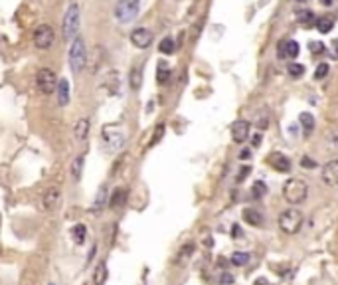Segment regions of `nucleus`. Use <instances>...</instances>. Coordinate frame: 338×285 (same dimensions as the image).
Returning <instances> with one entry per match:
<instances>
[{"mask_svg":"<svg viewBox=\"0 0 338 285\" xmlns=\"http://www.w3.org/2000/svg\"><path fill=\"white\" fill-rule=\"evenodd\" d=\"M311 54H313V56L324 54V44H322V42H311Z\"/></svg>","mask_w":338,"mask_h":285,"instance_id":"473e14b6","label":"nucleus"},{"mask_svg":"<svg viewBox=\"0 0 338 285\" xmlns=\"http://www.w3.org/2000/svg\"><path fill=\"white\" fill-rule=\"evenodd\" d=\"M328 71H330V66L328 64H318V68H316V71H315V79H322V77H326L328 75Z\"/></svg>","mask_w":338,"mask_h":285,"instance_id":"2f4dec72","label":"nucleus"},{"mask_svg":"<svg viewBox=\"0 0 338 285\" xmlns=\"http://www.w3.org/2000/svg\"><path fill=\"white\" fill-rule=\"evenodd\" d=\"M297 2H307V0H297Z\"/></svg>","mask_w":338,"mask_h":285,"instance_id":"c03bdc74","label":"nucleus"},{"mask_svg":"<svg viewBox=\"0 0 338 285\" xmlns=\"http://www.w3.org/2000/svg\"><path fill=\"white\" fill-rule=\"evenodd\" d=\"M231 281H233V277H231V275H227V273H225L224 277H222V285H225V283H231Z\"/></svg>","mask_w":338,"mask_h":285,"instance_id":"79ce46f5","label":"nucleus"},{"mask_svg":"<svg viewBox=\"0 0 338 285\" xmlns=\"http://www.w3.org/2000/svg\"><path fill=\"white\" fill-rule=\"evenodd\" d=\"M77 30H79V6H77V2H73L64 16V38L75 40Z\"/></svg>","mask_w":338,"mask_h":285,"instance_id":"423d86ee","label":"nucleus"},{"mask_svg":"<svg viewBox=\"0 0 338 285\" xmlns=\"http://www.w3.org/2000/svg\"><path fill=\"white\" fill-rule=\"evenodd\" d=\"M103 137H105V141H107V145H109V149H113V151L121 149L123 142H125V135H123L119 129H115V127L103 129Z\"/></svg>","mask_w":338,"mask_h":285,"instance_id":"9b49d317","label":"nucleus"},{"mask_svg":"<svg viewBox=\"0 0 338 285\" xmlns=\"http://www.w3.org/2000/svg\"><path fill=\"white\" fill-rule=\"evenodd\" d=\"M62 204V190L58 186H50L42 194V208L45 212H54L58 206Z\"/></svg>","mask_w":338,"mask_h":285,"instance_id":"6e6552de","label":"nucleus"},{"mask_svg":"<svg viewBox=\"0 0 338 285\" xmlns=\"http://www.w3.org/2000/svg\"><path fill=\"white\" fill-rule=\"evenodd\" d=\"M253 285H271L269 281H267V279H265V277H257V279H255V283Z\"/></svg>","mask_w":338,"mask_h":285,"instance_id":"a19ab883","label":"nucleus"},{"mask_svg":"<svg viewBox=\"0 0 338 285\" xmlns=\"http://www.w3.org/2000/svg\"><path fill=\"white\" fill-rule=\"evenodd\" d=\"M140 8V0H119L115 6V18L121 24L133 22L138 14Z\"/></svg>","mask_w":338,"mask_h":285,"instance_id":"20e7f679","label":"nucleus"},{"mask_svg":"<svg viewBox=\"0 0 338 285\" xmlns=\"http://www.w3.org/2000/svg\"><path fill=\"white\" fill-rule=\"evenodd\" d=\"M322 180L328 184V186H338V159L326 163L322 166Z\"/></svg>","mask_w":338,"mask_h":285,"instance_id":"9d476101","label":"nucleus"},{"mask_svg":"<svg viewBox=\"0 0 338 285\" xmlns=\"http://www.w3.org/2000/svg\"><path fill=\"white\" fill-rule=\"evenodd\" d=\"M131 42H133L135 48L144 50V48L151 46V42H153V32L147 30V28H136V30L131 32Z\"/></svg>","mask_w":338,"mask_h":285,"instance_id":"1a4fd4ad","label":"nucleus"},{"mask_svg":"<svg viewBox=\"0 0 338 285\" xmlns=\"http://www.w3.org/2000/svg\"><path fill=\"white\" fill-rule=\"evenodd\" d=\"M89 119L83 117L79 119L77 123H75V127H73V135H75V139L77 141H85L87 139V135H89Z\"/></svg>","mask_w":338,"mask_h":285,"instance_id":"f3484780","label":"nucleus"},{"mask_svg":"<svg viewBox=\"0 0 338 285\" xmlns=\"http://www.w3.org/2000/svg\"><path fill=\"white\" fill-rule=\"evenodd\" d=\"M231 234H233V238H235V240L242 236V230H239V226H233V228H231Z\"/></svg>","mask_w":338,"mask_h":285,"instance_id":"58836bf2","label":"nucleus"},{"mask_svg":"<svg viewBox=\"0 0 338 285\" xmlns=\"http://www.w3.org/2000/svg\"><path fill=\"white\" fill-rule=\"evenodd\" d=\"M58 75L54 73V70L50 68H40L38 73H36V85L40 89V93L44 95H52L56 89H58Z\"/></svg>","mask_w":338,"mask_h":285,"instance_id":"39448f33","label":"nucleus"},{"mask_svg":"<svg viewBox=\"0 0 338 285\" xmlns=\"http://www.w3.org/2000/svg\"><path fill=\"white\" fill-rule=\"evenodd\" d=\"M297 20H299V22L303 24V26H307V28H311V26H316V18H315V14H313L311 10H305V12H299Z\"/></svg>","mask_w":338,"mask_h":285,"instance_id":"bb28decb","label":"nucleus"},{"mask_svg":"<svg viewBox=\"0 0 338 285\" xmlns=\"http://www.w3.org/2000/svg\"><path fill=\"white\" fill-rule=\"evenodd\" d=\"M109 204V198H107V186L103 184L101 188H99V192H97V198H95V202H93V210L95 212H99L103 206H107Z\"/></svg>","mask_w":338,"mask_h":285,"instance_id":"5701e85b","label":"nucleus"},{"mask_svg":"<svg viewBox=\"0 0 338 285\" xmlns=\"http://www.w3.org/2000/svg\"><path fill=\"white\" fill-rule=\"evenodd\" d=\"M301 166L303 168H315L316 166V163L311 159V157H303V161H301Z\"/></svg>","mask_w":338,"mask_h":285,"instance_id":"c9c22d12","label":"nucleus"},{"mask_svg":"<svg viewBox=\"0 0 338 285\" xmlns=\"http://www.w3.org/2000/svg\"><path fill=\"white\" fill-rule=\"evenodd\" d=\"M249 157H251V151H249V149H244V151L239 153V159H242V161H248Z\"/></svg>","mask_w":338,"mask_h":285,"instance_id":"4c0bfd02","label":"nucleus"},{"mask_svg":"<svg viewBox=\"0 0 338 285\" xmlns=\"http://www.w3.org/2000/svg\"><path fill=\"white\" fill-rule=\"evenodd\" d=\"M87 64V50H85V42L81 36H77L71 44V50H69V66H71V71L73 73H79L83 71Z\"/></svg>","mask_w":338,"mask_h":285,"instance_id":"f03ea898","label":"nucleus"},{"mask_svg":"<svg viewBox=\"0 0 338 285\" xmlns=\"http://www.w3.org/2000/svg\"><path fill=\"white\" fill-rule=\"evenodd\" d=\"M244 220L251 224V226H259L261 222H263V216L259 214V210H255V208H246L244 210Z\"/></svg>","mask_w":338,"mask_h":285,"instance_id":"4be33fe9","label":"nucleus"},{"mask_svg":"<svg viewBox=\"0 0 338 285\" xmlns=\"http://www.w3.org/2000/svg\"><path fill=\"white\" fill-rule=\"evenodd\" d=\"M277 56L283 60V58H297L299 56V44L295 40H287V42H281L279 44V50H277Z\"/></svg>","mask_w":338,"mask_h":285,"instance_id":"2eb2a0df","label":"nucleus"},{"mask_svg":"<svg viewBox=\"0 0 338 285\" xmlns=\"http://www.w3.org/2000/svg\"><path fill=\"white\" fill-rule=\"evenodd\" d=\"M140 83H142V70H140V66H135L129 73V85H131V89L136 91L140 87Z\"/></svg>","mask_w":338,"mask_h":285,"instance_id":"b1692460","label":"nucleus"},{"mask_svg":"<svg viewBox=\"0 0 338 285\" xmlns=\"http://www.w3.org/2000/svg\"><path fill=\"white\" fill-rule=\"evenodd\" d=\"M56 91H58V103H60L62 107L68 105L69 103V81L68 79L62 77V79L58 81V89H56Z\"/></svg>","mask_w":338,"mask_h":285,"instance_id":"a211bd4d","label":"nucleus"},{"mask_svg":"<svg viewBox=\"0 0 338 285\" xmlns=\"http://www.w3.org/2000/svg\"><path fill=\"white\" fill-rule=\"evenodd\" d=\"M249 137V123L248 121H235L231 125V139L235 142H246Z\"/></svg>","mask_w":338,"mask_h":285,"instance_id":"ddd939ff","label":"nucleus"},{"mask_svg":"<svg viewBox=\"0 0 338 285\" xmlns=\"http://www.w3.org/2000/svg\"><path fill=\"white\" fill-rule=\"evenodd\" d=\"M249 172H251V166H244V168L239 170V174H237V182H242L244 178H248Z\"/></svg>","mask_w":338,"mask_h":285,"instance_id":"e433bc0d","label":"nucleus"},{"mask_svg":"<svg viewBox=\"0 0 338 285\" xmlns=\"http://www.w3.org/2000/svg\"><path fill=\"white\" fill-rule=\"evenodd\" d=\"M127 198H129V188H123V186H119V188L113 190V194L109 196V208L113 210H117V208H123L125 204H127Z\"/></svg>","mask_w":338,"mask_h":285,"instance_id":"f8f14e48","label":"nucleus"},{"mask_svg":"<svg viewBox=\"0 0 338 285\" xmlns=\"http://www.w3.org/2000/svg\"><path fill=\"white\" fill-rule=\"evenodd\" d=\"M162 135H164V125H158L155 135H153V139H151V145H157V142L162 139Z\"/></svg>","mask_w":338,"mask_h":285,"instance_id":"72a5a7b5","label":"nucleus"},{"mask_svg":"<svg viewBox=\"0 0 338 285\" xmlns=\"http://www.w3.org/2000/svg\"><path fill=\"white\" fill-rule=\"evenodd\" d=\"M170 77H172V71H170V68H168V64H166V62H160L157 68L158 85H166V83L170 81Z\"/></svg>","mask_w":338,"mask_h":285,"instance_id":"6ab92c4d","label":"nucleus"},{"mask_svg":"<svg viewBox=\"0 0 338 285\" xmlns=\"http://www.w3.org/2000/svg\"><path fill=\"white\" fill-rule=\"evenodd\" d=\"M249 261V254L246 252H235V254H231V263L233 265H246Z\"/></svg>","mask_w":338,"mask_h":285,"instance_id":"c756f323","label":"nucleus"},{"mask_svg":"<svg viewBox=\"0 0 338 285\" xmlns=\"http://www.w3.org/2000/svg\"><path fill=\"white\" fill-rule=\"evenodd\" d=\"M307 194H309V186L307 182H303L301 178H289L285 184H283V198L289 202V204H303L307 200Z\"/></svg>","mask_w":338,"mask_h":285,"instance_id":"f257e3e1","label":"nucleus"},{"mask_svg":"<svg viewBox=\"0 0 338 285\" xmlns=\"http://www.w3.org/2000/svg\"><path fill=\"white\" fill-rule=\"evenodd\" d=\"M303 222H305V218H303V214L301 210H297V208H287V210H283L281 216H279V228L285 232V234H297L299 230H301V226H303Z\"/></svg>","mask_w":338,"mask_h":285,"instance_id":"7ed1b4c3","label":"nucleus"},{"mask_svg":"<svg viewBox=\"0 0 338 285\" xmlns=\"http://www.w3.org/2000/svg\"><path fill=\"white\" fill-rule=\"evenodd\" d=\"M194 252V244H186V246H182L180 250V258H190V254Z\"/></svg>","mask_w":338,"mask_h":285,"instance_id":"f704fd0d","label":"nucleus"},{"mask_svg":"<svg viewBox=\"0 0 338 285\" xmlns=\"http://www.w3.org/2000/svg\"><path fill=\"white\" fill-rule=\"evenodd\" d=\"M109 277V269H107V263L105 261H99L93 269V285H105Z\"/></svg>","mask_w":338,"mask_h":285,"instance_id":"dca6fc26","label":"nucleus"},{"mask_svg":"<svg viewBox=\"0 0 338 285\" xmlns=\"http://www.w3.org/2000/svg\"><path fill=\"white\" fill-rule=\"evenodd\" d=\"M83 165H85V155H79L75 157V161L71 163V178L75 182L81 180V174H83Z\"/></svg>","mask_w":338,"mask_h":285,"instance_id":"aec40b11","label":"nucleus"},{"mask_svg":"<svg viewBox=\"0 0 338 285\" xmlns=\"http://www.w3.org/2000/svg\"><path fill=\"white\" fill-rule=\"evenodd\" d=\"M265 194H267V184H265L263 180L253 182V186H251V196H253V198H263Z\"/></svg>","mask_w":338,"mask_h":285,"instance_id":"c85d7f7f","label":"nucleus"},{"mask_svg":"<svg viewBox=\"0 0 338 285\" xmlns=\"http://www.w3.org/2000/svg\"><path fill=\"white\" fill-rule=\"evenodd\" d=\"M269 165L279 172H289L291 170V159H287L283 153H273L269 157Z\"/></svg>","mask_w":338,"mask_h":285,"instance_id":"4468645a","label":"nucleus"},{"mask_svg":"<svg viewBox=\"0 0 338 285\" xmlns=\"http://www.w3.org/2000/svg\"><path fill=\"white\" fill-rule=\"evenodd\" d=\"M251 145H253V147H259V145H261V135H255V137L251 139Z\"/></svg>","mask_w":338,"mask_h":285,"instance_id":"ea45409f","label":"nucleus"},{"mask_svg":"<svg viewBox=\"0 0 338 285\" xmlns=\"http://www.w3.org/2000/svg\"><path fill=\"white\" fill-rule=\"evenodd\" d=\"M54 40H56V32H54L52 26L40 24V26L34 30V46L38 48V50H47V48H52Z\"/></svg>","mask_w":338,"mask_h":285,"instance_id":"0eeeda50","label":"nucleus"},{"mask_svg":"<svg viewBox=\"0 0 338 285\" xmlns=\"http://www.w3.org/2000/svg\"><path fill=\"white\" fill-rule=\"evenodd\" d=\"M320 4H324V6H332V0H320Z\"/></svg>","mask_w":338,"mask_h":285,"instance_id":"37998d69","label":"nucleus"},{"mask_svg":"<svg viewBox=\"0 0 338 285\" xmlns=\"http://www.w3.org/2000/svg\"><path fill=\"white\" fill-rule=\"evenodd\" d=\"M299 121H301V125H303L305 135H311L313 129H315V117H313L311 113H301V115H299Z\"/></svg>","mask_w":338,"mask_h":285,"instance_id":"a878e982","label":"nucleus"},{"mask_svg":"<svg viewBox=\"0 0 338 285\" xmlns=\"http://www.w3.org/2000/svg\"><path fill=\"white\" fill-rule=\"evenodd\" d=\"M289 75L291 77H303V73H305V66L303 64H297V62H293V64H289Z\"/></svg>","mask_w":338,"mask_h":285,"instance_id":"7c9ffc66","label":"nucleus"},{"mask_svg":"<svg viewBox=\"0 0 338 285\" xmlns=\"http://www.w3.org/2000/svg\"><path fill=\"white\" fill-rule=\"evenodd\" d=\"M71 236H73V240H75V244H77V246H81V244H85L87 228H85L83 224H77V226H73V228H71Z\"/></svg>","mask_w":338,"mask_h":285,"instance_id":"393cba45","label":"nucleus"},{"mask_svg":"<svg viewBox=\"0 0 338 285\" xmlns=\"http://www.w3.org/2000/svg\"><path fill=\"white\" fill-rule=\"evenodd\" d=\"M316 28H318V32H320V34H328V32L334 28V18H332L330 14L316 18Z\"/></svg>","mask_w":338,"mask_h":285,"instance_id":"412c9836","label":"nucleus"},{"mask_svg":"<svg viewBox=\"0 0 338 285\" xmlns=\"http://www.w3.org/2000/svg\"><path fill=\"white\" fill-rule=\"evenodd\" d=\"M158 50H160V54L170 56V54H174V52H176V44H174V40H172V38H164V40L158 44Z\"/></svg>","mask_w":338,"mask_h":285,"instance_id":"cd10ccee","label":"nucleus"}]
</instances>
